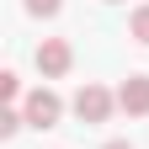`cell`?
<instances>
[{
    "mask_svg": "<svg viewBox=\"0 0 149 149\" xmlns=\"http://www.w3.org/2000/svg\"><path fill=\"white\" fill-rule=\"evenodd\" d=\"M128 37L149 48V6H133V16H128Z\"/></svg>",
    "mask_w": 149,
    "mask_h": 149,
    "instance_id": "obj_5",
    "label": "cell"
},
{
    "mask_svg": "<svg viewBox=\"0 0 149 149\" xmlns=\"http://www.w3.org/2000/svg\"><path fill=\"white\" fill-rule=\"evenodd\" d=\"M22 112H27V128H37V133H48V128H59V117H64V101H59V91L37 85V91H27Z\"/></svg>",
    "mask_w": 149,
    "mask_h": 149,
    "instance_id": "obj_2",
    "label": "cell"
},
{
    "mask_svg": "<svg viewBox=\"0 0 149 149\" xmlns=\"http://www.w3.org/2000/svg\"><path fill=\"white\" fill-rule=\"evenodd\" d=\"M101 149H133V144H128V139H112V144H101Z\"/></svg>",
    "mask_w": 149,
    "mask_h": 149,
    "instance_id": "obj_9",
    "label": "cell"
},
{
    "mask_svg": "<svg viewBox=\"0 0 149 149\" xmlns=\"http://www.w3.org/2000/svg\"><path fill=\"white\" fill-rule=\"evenodd\" d=\"M69 64H74V48L64 37H43V43H37V74H43V80L69 74Z\"/></svg>",
    "mask_w": 149,
    "mask_h": 149,
    "instance_id": "obj_3",
    "label": "cell"
},
{
    "mask_svg": "<svg viewBox=\"0 0 149 149\" xmlns=\"http://www.w3.org/2000/svg\"><path fill=\"white\" fill-rule=\"evenodd\" d=\"M22 128H27V112L22 107H6V112H0V139H16Z\"/></svg>",
    "mask_w": 149,
    "mask_h": 149,
    "instance_id": "obj_6",
    "label": "cell"
},
{
    "mask_svg": "<svg viewBox=\"0 0 149 149\" xmlns=\"http://www.w3.org/2000/svg\"><path fill=\"white\" fill-rule=\"evenodd\" d=\"M112 107H117V96H112L107 85H96V80H85L80 91H74V117H80L85 128H101L112 117Z\"/></svg>",
    "mask_w": 149,
    "mask_h": 149,
    "instance_id": "obj_1",
    "label": "cell"
},
{
    "mask_svg": "<svg viewBox=\"0 0 149 149\" xmlns=\"http://www.w3.org/2000/svg\"><path fill=\"white\" fill-rule=\"evenodd\" d=\"M22 6H27V16H59L64 0H22Z\"/></svg>",
    "mask_w": 149,
    "mask_h": 149,
    "instance_id": "obj_7",
    "label": "cell"
},
{
    "mask_svg": "<svg viewBox=\"0 0 149 149\" xmlns=\"http://www.w3.org/2000/svg\"><path fill=\"white\" fill-rule=\"evenodd\" d=\"M16 91H22V80H16V69H0V96L16 101Z\"/></svg>",
    "mask_w": 149,
    "mask_h": 149,
    "instance_id": "obj_8",
    "label": "cell"
},
{
    "mask_svg": "<svg viewBox=\"0 0 149 149\" xmlns=\"http://www.w3.org/2000/svg\"><path fill=\"white\" fill-rule=\"evenodd\" d=\"M117 107L128 117H149V74H128L117 85Z\"/></svg>",
    "mask_w": 149,
    "mask_h": 149,
    "instance_id": "obj_4",
    "label": "cell"
}]
</instances>
